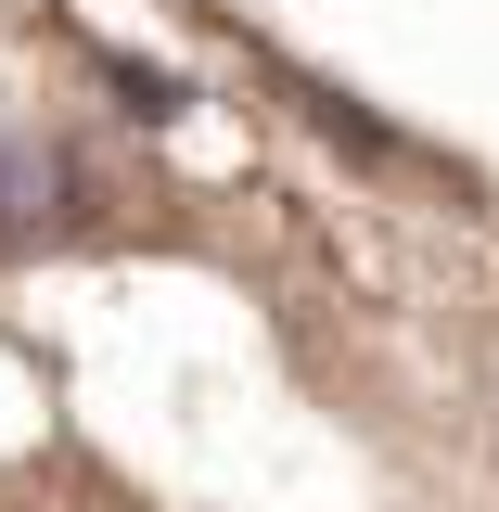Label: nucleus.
Listing matches in <instances>:
<instances>
[{"instance_id":"nucleus-1","label":"nucleus","mask_w":499,"mask_h":512,"mask_svg":"<svg viewBox=\"0 0 499 512\" xmlns=\"http://www.w3.org/2000/svg\"><path fill=\"white\" fill-rule=\"evenodd\" d=\"M39 205H64V167H52V154H13V141H0V218H39Z\"/></svg>"}]
</instances>
